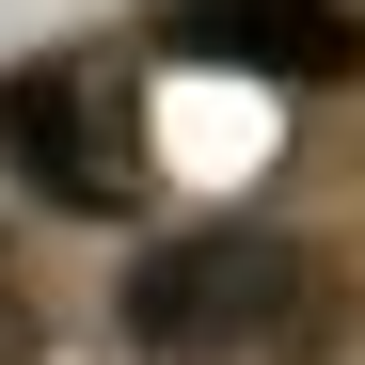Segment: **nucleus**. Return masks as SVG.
I'll return each instance as SVG.
<instances>
[{
	"mask_svg": "<svg viewBox=\"0 0 365 365\" xmlns=\"http://www.w3.org/2000/svg\"><path fill=\"white\" fill-rule=\"evenodd\" d=\"M128 334L159 365H270V349H318L334 334V255H302L270 222H207L128 286Z\"/></svg>",
	"mask_w": 365,
	"mask_h": 365,
	"instance_id": "1",
	"label": "nucleus"
},
{
	"mask_svg": "<svg viewBox=\"0 0 365 365\" xmlns=\"http://www.w3.org/2000/svg\"><path fill=\"white\" fill-rule=\"evenodd\" d=\"M0 159H16L48 207L111 222V207L143 191V96L111 80L96 48H32V64L0 80Z\"/></svg>",
	"mask_w": 365,
	"mask_h": 365,
	"instance_id": "2",
	"label": "nucleus"
},
{
	"mask_svg": "<svg viewBox=\"0 0 365 365\" xmlns=\"http://www.w3.org/2000/svg\"><path fill=\"white\" fill-rule=\"evenodd\" d=\"M159 48H175V64H238V80L318 96V80L365 64V0H159Z\"/></svg>",
	"mask_w": 365,
	"mask_h": 365,
	"instance_id": "3",
	"label": "nucleus"
},
{
	"mask_svg": "<svg viewBox=\"0 0 365 365\" xmlns=\"http://www.w3.org/2000/svg\"><path fill=\"white\" fill-rule=\"evenodd\" d=\"M0 365H32V302L16 286H0Z\"/></svg>",
	"mask_w": 365,
	"mask_h": 365,
	"instance_id": "4",
	"label": "nucleus"
}]
</instances>
